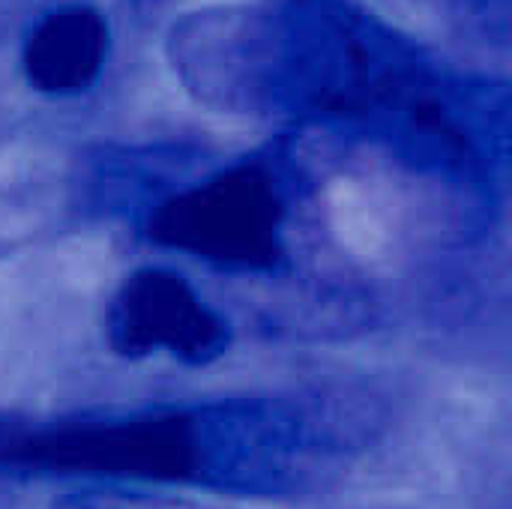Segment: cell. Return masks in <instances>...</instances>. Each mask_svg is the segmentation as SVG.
<instances>
[{"mask_svg":"<svg viewBox=\"0 0 512 509\" xmlns=\"http://www.w3.org/2000/svg\"><path fill=\"white\" fill-rule=\"evenodd\" d=\"M357 429L330 402L246 396L54 426L0 423V468L72 474L105 486L285 498L327 486Z\"/></svg>","mask_w":512,"mask_h":509,"instance_id":"6da1fadb","label":"cell"},{"mask_svg":"<svg viewBox=\"0 0 512 509\" xmlns=\"http://www.w3.org/2000/svg\"><path fill=\"white\" fill-rule=\"evenodd\" d=\"M288 195L267 162H237L168 198L147 237L225 270H273L285 258Z\"/></svg>","mask_w":512,"mask_h":509,"instance_id":"7a4b0ae2","label":"cell"},{"mask_svg":"<svg viewBox=\"0 0 512 509\" xmlns=\"http://www.w3.org/2000/svg\"><path fill=\"white\" fill-rule=\"evenodd\" d=\"M108 342L123 357L210 363L225 354L231 330L183 276L144 267L126 276L111 300Z\"/></svg>","mask_w":512,"mask_h":509,"instance_id":"3957f363","label":"cell"},{"mask_svg":"<svg viewBox=\"0 0 512 509\" xmlns=\"http://www.w3.org/2000/svg\"><path fill=\"white\" fill-rule=\"evenodd\" d=\"M108 45L111 30L96 6H57L45 12L24 39V75L33 90L45 96H78L99 81Z\"/></svg>","mask_w":512,"mask_h":509,"instance_id":"277c9868","label":"cell"},{"mask_svg":"<svg viewBox=\"0 0 512 509\" xmlns=\"http://www.w3.org/2000/svg\"><path fill=\"white\" fill-rule=\"evenodd\" d=\"M387 15L432 39H468L492 30V0H378Z\"/></svg>","mask_w":512,"mask_h":509,"instance_id":"5b68a950","label":"cell"},{"mask_svg":"<svg viewBox=\"0 0 512 509\" xmlns=\"http://www.w3.org/2000/svg\"><path fill=\"white\" fill-rule=\"evenodd\" d=\"M51 509H252L237 504L234 498H192L177 495L171 489H150V486H105L90 483L66 498L54 501Z\"/></svg>","mask_w":512,"mask_h":509,"instance_id":"8992f818","label":"cell"}]
</instances>
